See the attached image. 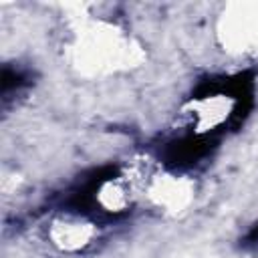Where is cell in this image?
Masks as SVG:
<instances>
[{"mask_svg": "<svg viewBox=\"0 0 258 258\" xmlns=\"http://www.w3.org/2000/svg\"><path fill=\"white\" fill-rule=\"evenodd\" d=\"M240 97L226 87H210L194 95L181 109L179 117L183 127L194 137H206L222 131L238 113Z\"/></svg>", "mask_w": 258, "mask_h": 258, "instance_id": "cell-1", "label": "cell"}, {"mask_svg": "<svg viewBox=\"0 0 258 258\" xmlns=\"http://www.w3.org/2000/svg\"><path fill=\"white\" fill-rule=\"evenodd\" d=\"M101 238V226L87 214L64 210L46 224V240L58 252L79 254L89 250Z\"/></svg>", "mask_w": 258, "mask_h": 258, "instance_id": "cell-2", "label": "cell"}]
</instances>
